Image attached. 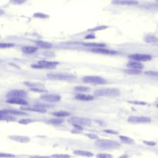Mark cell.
Instances as JSON below:
<instances>
[{
  "label": "cell",
  "instance_id": "1",
  "mask_svg": "<svg viewBox=\"0 0 158 158\" xmlns=\"http://www.w3.org/2000/svg\"><path fill=\"white\" fill-rule=\"evenodd\" d=\"M95 145L99 149L109 150V149H117L120 147V144L115 140H98L96 141Z\"/></svg>",
  "mask_w": 158,
  "mask_h": 158
},
{
  "label": "cell",
  "instance_id": "2",
  "mask_svg": "<svg viewBox=\"0 0 158 158\" xmlns=\"http://www.w3.org/2000/svg\"><path fill=\"white\" fill-rule=\"evenodd\" d=\"M47 77L54 80H72L76 78L75 75L67 73H50L47 74Z\"/></svg>",
  "mask_w": 158,
  "mask_h": 158
},
{
  "label": "cell",
  "instance_id": "3",
  "mask_svg": "<svg viewBox=\"0 0 158 158\" xmlns=\"http://www.w3.org/2000/svg\"><path fill=\"white\" fill-rule=\"evenodd\" d=\"M120 90L114 88H107V89H100L94 92V95L97 97H117L120 95Z\"/></svg>",
  "mask_w": 158,
  "mask_h": 158
},
{
  "label": "cell",
  "instance_id": "4",
  "mask_svg": "<svg viewBox=\"0 0 158 158\" xmlns=\"http://www.w3.org/2000/svg\"><path fill=\"white\" fill-rule=\"evenodd\" d=\"M58 64H59V63H57V62L40 60L37 63L33 64L31 66L34 69H53V68H56Z\"/></svg>",
  "mask_w": 158,
  "mask_h": 158
},
{
  "label": "cell",
  "instance_id": "5",
  "mask_svg": "<svg viewBox=\"0 0 158 158\" xmlns=\"http://www.w3.org/2000/svg\"><path fill=\"white\" fill-rule=\"evenodd\" d=\"M69 122L71 124L76 126V127H80V126H89L91 124V121L89 119L85 117H73L69 120Z\"/></svg>",
  "mask_w": 158,
  "mask_h": 158
},
{
  "label": "cell",
  "instance_id": "6",
  "mask_svg": "<svg viewBox=\"0 0 158 158\" xmlns=\"http://www.w3.org/2000/svg\"><path fill=\"white\" fill-rule=\"evenodd\" d=\"M83 81L87 83H91V84H104L107 83L104 78L97 76H87L83 78Z\"/></svg>",
  "mask_w": 158,
  "mask_h": 158
},
{
  "label": "cell",
  "instance_id": "7",
  "mask_svg": "<svg viewBox=\"0 0 158 158\" xmlns=\"http://www.w3.org/2000/svg\"><path fill=\"white\" fill-rule=\"evenodd\" d=\"M129 58L133 60L138 61V62H147L150 61L152 59V56L149 54H140V53H136V54H132L129 56Z\"/></svg>",
  "mask_w": 158,
  "mask_h": 158
},
{
  "label": "cell",
  "instance_id": "8",
  "mask_svg": "<svg viewBox=\"0 0 158 158\" xmlns=\"http://www.w3.org/2000/svg\"><path fill=\"white\" fill-rule=\"evenodd\" d=\"M150 121H151V119L150 117H147L132 116L128 118V122L132 123V124H147V123H150Z\"/></svg>",
  "mask_w": 158,
  "mask_h": 158
},
{
  "label": "cell",
  "instance_id": "9",
  "mask_svg": "<svg viewBox=\"0 0 158 158\" xmlns=\"http://www.w3.org/2000/svg\"><path fill=\"white\" fill-rule=\"evenodd\" d=\"M27 95V93L24 90H21V89H15L12 90L7 94V97L9 99L10 98H22L25 97Z\"/></svg>",
  "mask_w": 158,
  "mask_h": 158
},
{
  "label": "cell",
  "instance_id": "10",
  "mask_svg": "<svg viewBox=\"0 0 158 158\" xmlns=\"http://www.w3.org/2000/svg\"><path fill=\"white\" fill-rule=\"evenodd\" d=\"M40 98L43 100L47 102H51V103H56V102L60 101V97L59 95L56 94H43L40 97Z\"/></svg>",
  "mask_w": 158,
  "mask_h": 158
},
{
  "label": "cell",
  "instance_id": "11",
  "mask_svg": "<svg viewBox=\"0 0 158 158\" xmlns=\"http://www.w3.org/2000/svg\"><path fill=\"white\" fill-rule=\"evenodd\" d=\"M112 3L119 6H136L139 4L137 0H113Z\"/></svg>",
  "mask_w": 158,
  "mask_h": 158
},
{
  "label": "cell",
  "instance_id": "12",
  "mask_svg": "<svg viewBox=\"0 0 158 158\" xmlns=\"http://www.w3.org/2000/svg\"><path fill=\"white\" fill-rule=\"evenodd\" d=\"M92 52L93 53H102V54H117V52L114 50H110V49H105V48H96V49H91Z\"/></svg>",
  "mask_w": 158,
  "mask_h": 158
},
{
  "label": "cell",
  "instance_id": "13",
  "mask_svg": "<svg viewBox=\"0 0 158 158\" xmlns=\"http://www.w3.org/2000/svg\"><path fill=\"white\" fill-rule=\"evenodd\" d=\"M7 102L9 104H16V105H28V103L22 98H10V99H7Z\"/></svg>",
  "mask_w": 158,
  "mask_h": 158
},
{
  "label": "cell",
  "instance_id": "14",
  "mask_svg": "<svg viewBox=\"0 0 158 158\" xmlns=\"http://www.w3.org/2000/svg\"><path fill=\"white\" fill-rule=\"evenodd\" d=\"M127 67L130 69H141L144 68V65L142 64L140 62L138 61H130L127 63Z\"/></svg>",
  "mask_w": 158,
  "mask_h": 158
},
{
  "label": "cell",
  "instance_id": "15",
  "mask_svg": "<svg viewBox=\"0 0 158 158\" xmlns=\"http://www.w3.org/2000/svg\"><path fill=\"white\" fill-rule=\"evenodd\" d=\"M73 154L77 155V156L87 157H93V153L89 152V151H87V150H76L73 151Z\"/></svg>",
  "mask_w": 158,
  "mask_h": 158
},
{
  "label": "cell",
  "instance_id": "16",
  "mask_svg": "<svg viewBox=\"0 0 158 158\" xmlns=\"http://www.w3.org/2000/svg\"><path fill=\"white\" fill-rule=\"evenodd\" d=\"M76 99L79 100H83V101H90L94 99V97L88 94H83V93H79L76 96Z\"/></svg>",
  "mask_w": 158,
  "mask_h": 158
},
{
  "label": "cell",
  "instance_id": "17",
  "mask_svg": "<svg viewBox=\"0 0 158 158\" xmlns=\"http://www.w3.org/2000/svg\"><path fill=\"white\" fill-rule=\"evenodd\" d=\"M9 138H10L11 140H15V141L16 142H20V143H27V142L29 141V138L26 136H18V135H16V136H10Z\"/></svg>",
  "mask_w": 158,
  "mask_h": 158
},
{
  "label": "cell",
  "instance_id": "18",
  "mask_svg": "<svg viewBox=\"0 0 158 158\" xmlns=\"http://www.w3.org/2000/svg\"><path fill=\"white\" fill-rule=\"evenodd\" d=\"M144 41L147 43H158V37L154 35H147L144 38Z\"/></svg>",
  "mask_w": 158,
  "mask_h": 158
},
{
  "label": "cell",
  "instance_id": "19",
  "mask_svg": "<svg viewBox=\"0 0 158 158\" xmlns=\"http://www.w3.org/2000/svg\"><path fill=\"white\" fill-rule=\"evenodd\" d=\"M1 114H14V115H26L25 113L19 110H15V109H2L1 111Z\"/></svg>",
  "mask_w": 158,
  "mask_h": 158
},
{
  "label": "cell",
  "instance_id": "20",
  "mask_svg": "<svg viewBox=\"0 0 158 158\" xmlns=\"http://www.w3.org/2000/svg\"><path fill=\"white\" fill-rule=\"evenodd\" d=\"M36 44L37 46L43 48V49H50L51 47L53 46V45L51 44L50 43L45 42V41H36Z\"/></svg>",
  "mask_w": 158,
  "mask_h": 158
},
{
  "label": "cell",
  "instance_id": "21",
  "mask_svg": "<svg viewBox=\"0 0 158 158\" xmlns=\"http://www.w3.org/2000/svg\"><path fill=\"white\" fill-rule=\"evenodd\" d=\"M37 47L35 46H25L22 48V51L23 53H27V54H32V53H36L37 51Z\"/></svg>",
  "mask_w": 158,
  "mask_h": 158
},
{
  "label": "cell",
  "instance_id": "22",
  "mask_svg": "<svg viewBox=\"0 0 158 158\" xmlns=\"http://www.w3.org/2000/svg\"><path fill=\"white\" fill-rule=\"evenodd\" d=\"M84 46H89V47H94V48H105L106 45L104 43H83Z\"/></svg>",
  "mask_w": 158,
  "mask_h": 158
},
{
  "label": "cell",
  "instance_id": "23",
  "mask_svg": "<svg viewBox=\"0 0 158 158\" xmlns=\"http://www.w3.org/2000/svg\"><path fill=\"white\" fill-rule=\"evenodd\" d=\"M53 115L55 116V117H57L58 118H61V117H68V116L70 115V114H69V112L61 110V111L54 112V113H53Z\"/></svg>",
  "mask_w": 158,
  "mask_h": 158
},
{
  "label": "cell",
  "instance_id": "24",
  "mask_svg": "<svg viewBox=\"0 0 158 158\" xmlns=\"http://www.w3.org/2000/svg\"><path fill=\"white\" fill-rule=\"evenodd\" d=\"M143 7L150 10H158V3H147L144 5Z\"/></svg>",
  "mask_w": 158,
  "mask_h": 158
},
{
  "label": "cell",
  "instance_id": "25",
  "mask_svg": "<svg viewBox=\"0 0 158 158\" xmlns=\"http://www.w3.org/2000/svg\"><path fill=\"white\" fill-rule=\"evenodd\" d=\"M126 73L127 74H130V75H140L141 74L142 72L139 69H125L124 70Z\"/></svg>",
  "mask_w": 158,
  "mask_h": 158
},
{
  "label": "cell",
  "instance_id": "26",
  "mask_svg": "<svg viewBox=\"0 0 158 158\" xmlns=\"http://www.w3.org/2000/svg\"><path fill=\"white\" fill-rule=\"evenodd\" d=\"M120 140L123 142V143H124V144H134V140H133V139H131V138L128 137L120 136Z\"/></svg>",
  "mask_w": 158,
  "mask_h": 158
},
{
  "label": "cell",
  "instance_id": "27",
  "mask_svg": "<svg viewBox=\"0 0 158 158\" xmlns=\"http://www.w3.org/2000/svg\"><path fill=\"white\" fill-rule=\"evenodd\" d=\"M49 124H63V119H61V118H53V119H51L48 121Z\"/></svg>",
  "mask_w": 158,
  "mask_h": 158
},
{
  "label": "cell",
  "instance_id": "28",
  "mask_svg": "<svg viewBox=\"0 0 158 158\" xmlns=\"http://www.w3.org/2000/svg\"><path fill=\"white\" fill-rule=\"evenodd\" d=\"M75 89L77 92H87L89 91V88L87 87H80V86H79V87H76L75 88Z\"/></svg>",
  "mask_w": 158,
  "mask_h": 158
},
{
  "label": "cell",
  "instance_id": "29",
  "mask_svg": "<svg viewBox=\"0 0 158 158\" xmlns=\"http://www.w3.org/2000/svg\"><path fill=\"white\" fill-rule=\"evenodd\" d=\"M33 16L36 17V18H41V19H46L48 18V16L46 14H43V13H41V12H37V13H35L33 15Z\"/></svg>",
  "mask_w": 158,
  "mask_h": 158
},
{
  "label": "cell",
  "instance_id": "30",
  "mask_svg": "<svg viewBox=\"0 0 158 158\" xmlns=\"http://www.w3.org/2000/svg\"><path fill=\"white\" fill-rule=\"evenodd\" d=\"M52 157L53 158H70L69 155H67V154H54L52 156Z\"/></svg>",
  "mask_w": 158,
  "mask_h": 158
},
{
  "label": "cell",
  "instance_id": "31",
  "mask_svg": "<svg viewBox=\"0 0 158 158\" xmlns=\"http://www.w3.org/2000/svg\"><path fill=\"white\" fill-rule=\"evenodd\" d=\"M27 0H10V2L12 4L15 5H20L26 2Z\"/></svg>",
  "mask_w": 158,
  "mask_h": 158
},
{
  "label": "cell",
  "instance_id": "32",
  "mask_svg": "<svg viewBox=\"0 0 158 158\" xmlns=\"http://www.w3.org/2000/svg\"><path fill=\"white\" fill-rule=\"evenodd\" d=\"M98 158H112L113 156L108 154H99L97 155Z\"/></svg>",
  "mask_w": 158,
  "mask_h": 158
},
{
  "label": "cell",
  "instance_id": "33",
  "mask_svg": "<svg viewBox=\"0 0 158 158\" xmlns=\"http://www.w3.org/2000/svg\"><path fill=\"white\" fill-rule=\"evenodd\" d=\"M14 46V45L12 44V43H2L0 44V47L2 48V49H4V48H9V47H12Z\"/></svg>",
  "mask_w": 158,
  "mask_h": 158
},
{
  "label": "cell",
  "instance_id": "34",
  "mask_svg": "<svg viewBox=\"0 0 158 158\" xmlns=\"http://www.w3.org/2000/svg\"><path fill=\"white\" fill-rule=\"evenodd\" d=\"M33 122V120H30V119H22V120H20L19 121V123L21 124H29Z\"/></svg>",
  "mask_w": 158,
  "mask_h": 158
},
{
  "label": "cell",
  "instance_id": "35",
  "mask_svg": "<svg viewBox=\"0 0 158 158\" xmlns=\"http://www.w3.org/2000/svg\"><path fill=\"white\" fill-rule=\"evenodd\" d=\"M0 157H14L15 155H13V154H4V153H1V154H0Z\"/></svg>",
  "mask_w": 158,
  "mask_h": 158
},
{
  "label": "cell",
  "instance_id": "36",
  "mask_svg": "<svg viewBox=\"0 0 158 158\" xmlns=\"http://www.w3.org/2000/svg\"><path fill=\"white\" fill-rule=\"evenodd\" d=\"M32 90L34 92H38V93H44V92H46L45 90H43V89H39V88H32Z\"/></svg>",
  "mask_w": 158,
  "mask_h": 158
},
{
  "label": "cell",
  "instance_id": "37",
  "mask_svg": "<svg viewBox=\"0 0 158 158\" xmlns=\"http://www.w3.org/2000/svg\"><path fill=\"white\" fill-rule=\"evenodd\" d=\"M144 144H146L147 145H150V146H154V145H156V144H155L154 142L151 141H146V140H144Z\"/></svg>",
  "mask_w": 158,
  "mask_h": 158
},
{
  "label": "cell",
  "instance_id": "38",
  "mask_svg": "<svg viewBox=\"0 0 158 158\" xmlns=\"http://www.w3.org/2000/svg\"><path fill=\"white\" fill-rule=\"evenodd\" d=\"M29 158H51V157L48 156H32Z\"/></svg>",
  "mask_w": 158,
  "mask_h": 158
},
{
  "label": "cell",
  "instance_id": "39",
  "mask_svg": "<svg viewBox=\"0 0 158 158\" xmlns=\"http://www.w3.org/2000/svg\"><path fill=\"white\" fill-rule=\"evenodd\" d=\"M106 28H107V26H99V27H97V28L93 29V31L98 30V29H99V30H100V29H106Z\"/></svg>",
  "mask_w": 158,
  "mask_h": 158
},
{
  "label": "cell",
  "instance_id": "40",
  "mask_svg": "<svg viewBox=\"0 0 158 158\" xmlns=\"http://www.w3.org/2000/svg\"><path fill=\"white\" fill-rule=\"evenodd\" d=\"M93 38H95V36H92V35H89V36H86L85 39H93Z\"/></svg>",
  "mask_w": 158,
  "mask_h": 158
},
{
  "label": "cell",
  "instance_id": "41",
  "mask_svg": "<svg viewBox=\"0 0 158 158\" xmlns=\"http://www.w3.org/2000/svg\"><path fill=\"white\" fill-rule=\"evenodd\" d=\"M129 157V156H128L127 154H124V155H122V156H120V157L118 158H128Z\"/></svg>",
  "mask_w": 158,
  "mask_h": 158
},
{
  "label": "cell",
  "instance_id": "42",
  "mask_svg": "<svg viewBox=\"0 0 158 158\" xmlns=\"http://www.w3.org/2000/svg\"><path fill=\"white\" fill-rule=\"evenodd\" d=\"M156 1H157V2H158V0H156Z\"/></svg>",
  "mask_w": 158,
  "mask_h": 158
}]
</instances>
